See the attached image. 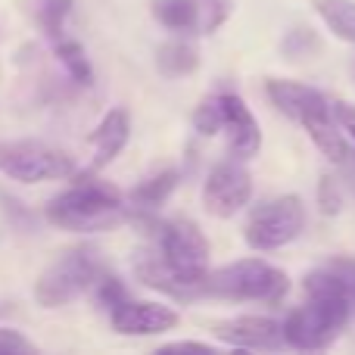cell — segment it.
Masks as SVG:
<instances>
[{"label": "cell", "instance_id": "obj_1", "mask_svg": "<svg viewBox=\"0 0 355 355\" xmlns=\"http://www.w3.org/2000/svg\"><path fill=\"white\" fill-rule=\"evenodd\" d=\"M47 218L56 227L78 234H103L131 218V206H125L122 196L106 184L81 181L69 187L66 193L53 196L47 206Z\"/></svg>", "mask_w": 355, "mask_h": 355}, {"label": "cell", "instance_id": "obj_2", "mask_svg": "<svg viewBox=\"0 0 355 355\" xmlns=\"http://www.w3.org/2000/svg\"><path fill=\"white\" fill-rule=\"evenodd\" d=\"M290 290V277L262 259H240L206 277V296L218 300L281 302Z\"/></svg>", "mask_w": 355, "mask_h": 355}, {"label": "cell", "instance_id": "obj_3", "mask_svg": "<svg viewBox=\"0 0 355 355\" xmlns=\"http://www.w3.org/2000/svg\"><path fill=\"white\" fill-rule=\"evenodd\" d=\"M100 277H103V268L91 250H69L50 268L41 271L35 284V300L44 309H60L94 290Z\"/></svg>", "mask_w": 355, "mask_h": 355}, {"label": "cell", "instance_id": "obj_4", "mask_svg": "<svg viewBox=\"0 0 355 355\" xmlns=\"http://www.w3.org/2000/svg\"><path fill=\"white\" fill-rule=\"evenodd\" d=\"M352 315V300H312L287 315L284 340L293 349H327Z\"/></svg>", "mask_w": 355, "mask_h": 355}, {"label": "cell", "instance_id": "obj_5", "mask_svg": "<svg viewBox=\"0 0 355 355\" xmlns=\"http://www.w3.org/2000/svg\"><path fill=\"white\" fill-rule=\"evenodd\" d=\"M0 172L22 184L60 181V178H69L75 172V159L53 144L10 141L0 144Z\"/></svg>", "mask_w": 355, "mask_h": 355}, {"label": "cell", "instance_id": "obj_6", "mask_svg": "<svg viewBox=\"0 0 355 355\" xmlns=\"http://www.w3.org/2000/svg\"><path fill=\"white\" fill-rule=\"evenodd\" d=\"M302 227H306V206H302L300 196L287 193L252 209L250 221L243 227V240L252 250L268 252V250H281V246L293 243L302 234Z\"/></svg>", "mask_w": 355, "mask_h": 355}, {"label": "cell", "instance_id": "obj_7", "mask_svg": "<svg viewBox=\"0 0 355 355\" xmlns=\"http://www.w3.org/2000/svg\"><path fill=\"white\" fill-rule=\"evenodd\" d=\"M156 243L166 262L175 271H181L190 281H206L209 277V240L193 221H162L156 225Z\"/></svg>", "mask_w": 355, "mask_h": 355}, {"label": "cell", "instance_id": "obj_8", "mask_svg": "<svg viewBox=\"0 0 355 355\" xmlns=\"http://www.w3.org/2000/svg\"><path fill=\"white\" fill-rule=\"evenodd\" d=\"M252 178L240 162H218L202 184V206L212 218H231L250 202Z\"/></svg>", "mask_w": 355, "mask_h": 355}, {"label": "cell", "instance_id": "obj_9", "mask_svg": "<svg viewBox=\"0 0 355 355\" xmlns=\"http://www.w3.org/2000/svg\"><path fill=\"white\" fill-rule=\"evenodd\" d=\"M215 340L227 346H240V349H277L284 346V324L275 318H262V315H237L212 324Z\"/></svg>", "mask_w": 355, "mask_h": 355}, {"label": "cell", "instance_id": "obj_10", "mask_svg": "<svg viewBox=\"0 0 355 355\" xmlns=\"http://www.w3.org/2000/svg\"><path fill=\"white\" fill-rule=\"evenodd\" d=\"M181 324V315L162 302H131L125 300L112 312V331L125 337H153V334L175 331Z\"/></svg>", "mask_w": 355, "mask_h": 355}, {"label": "cell", "instance_id": "obj_11", "mask_svg": "<svg viewBox=\"0 0 355 355\" xmlns=\"http://www.w3.org/2000/svg\"><path fill=\"white\" fill-rule=\"evenodd\" d=\"M135 275L141 277L147 287L159 290V293H168L175 300H190V296H206V281H190L181 271H175L172 265L166 262L159 250H147L137 252L135 262H131Z\"/></svg>", "mask_w": 355, "mask_h": 355}, {"label": "cell", "instance_id": "obj_12", "mask_svg": "<svg viewBox=\"0 0 355 355\" xmlns=\"http://www.w3.org/2000/svg\"><path fill=\"white\" fill-rule=\"evenodd\" d=\"M271 103L284 112V116L296 119L300 125H306L309 119L318 116H331L334 106L324 100V94H318L315 87L300 85V81H284V78H268L265 81Z\"/></svg>", "mask_w": 355, "mask_h": 355}, {"label": "cell", "instance_id": "obj_13", "mask_svg": "<svg viewBox=\"0 0 355 355\" xmlns=\"http://www.w3.org/2000/svg\"><path fill=\"white\" fill-rule=\"evenodd\" d=\"M225 97V135H227V150L237 159H252L262 147V131H259L256 116L250 106L237 97V94H221Z\"/></svg>", "mask_w": 355, "mask_h": 355}, {"label": "cell", "instance_id": "obj_14", "mask_svg": "<svg viewBox=\"0 0 355 355\" xmlns=\"http://www.w3.org/2000/svg\"><path fill=\"white\" fill-rule=\"evenodd\" d=\"M128 137H131V116L125 110H110L103 116V122H100L91 135V144H94V150H97V156H94V162H91V175L110 166L125 150Z\"/></svg>", "mask_w": 355, "mask_h": 355}, {"label": "cell", "instance_id": "obj_15", "mask_svg": "<svg viewBox=\"0 0 355 355\" xmlns=\"http://www.w3.org/2000/svg\"><path fill=\"white\" fill-rule=\"evenodd\" d=\"M302 128L309 131L312 144H315V147H318L331 162H346V156H349V147H346L343 135H340V122H337V116H334V112H331V116L309 119Z\"/></svg>", "mask_w": 355, "mask_h": 355}, {"label": "cell", "instance_id": "obj_16", "mask_svg": "<svg viewBox=\"0 0 355 355\" xmlns=\"http://www.w3.org/2000/svg\"><path fill=\"white\" fill-rule=\"evenodd\" d=\"M175 187H178V172H175V168H166V172L147 178V181H141V184H137V187L128 193L131 209H137V212H150V209H159L162 202L172 196Z\"/></svg>", "mask_w": 355, "mask_h": 355}, {"label": "cell", "instance_id": "obj_17", "mask_svg": "<svg viewBox=\"0 0 355 355\" xmlns=\"http://www.w3.org/2000/svg\"><path fill=\"white\" fill-rule=\"evenodd\" d=\"M196 66H200V56L184 41H168L156 50V69L166 78H184V75L196 72Z\"/></svg>", "mask_w": 355, "mask_h": 355}, {"label": "cell", "instance_id": "obj_18", "mask_svg": "<svg viewBox=\"0 0 355 355\" xmlns=\"http://www.w3.org/2000/svg\"><path fill=\"white\" fill-rule=\"evenodd\" d=\"M315 10L334 35L355 44V0H315Z\"/></svg>", "mask_w": 355, "mask_h": 355}, {"label": "cell", "instance_id": "obj_19", "mask_svg": "<svg viewBox=\"0 0 355 355\" xmlns=\"http://www.w3.org/2000/svg\"><path fill=\"white\" fill-rule=\"evenodd\" d=\"M153 16L166 28L196 31V0H153Z\"/></svg>", "mask_w": 355, "mask_h": 355}, {"label": "cell", "instance_id": "obj_20", "mask_svg": "<svg viewBox=\"0 0 355 355\" xmlns=\"http://www.w3.org/2000/svg\"><path fill=\"white\" fill-rule=\"evenodd\" d=\"M56 56H60V62L66 66L69 78L78 81V85H91L94 72H91V62H87L85 50H81V44L75 41H66V37H56Z\"/></svg>", "mask_w": 355, "mask_h": 355}, {"label": "cell", "instance_id": "obj_21", "mask_svg": "<svg viewBox=\"0 0 355 355\" xmlns=\"http://www.w3.org/2000/svg\"><path fill=\"white\" fill-rule=\"evenodd\" d=\"M193 128L206 137L225 131V97H221V94H212V97H206L200 106H196L193 110Z\"/></svg>", "mask_w": 355, "mask_h": 355}, {"label": "cell", "instance_id": "obj_22", "mask_svg": "<svg viewBox=\"0 0 355 355\" xmlns=\"http://www.w3.org/2000/svg\"><path fill=\"white\" fill-rule=\"evenodd\" d=\"M234 10V0H196V31L193 35H209L218 25L227 22Z\"/></svg>", "mask_w": 355, "mask_h": 355}, {"label": "cell", "instance_id": "obj_23", "mask_svg": "<svg viewBox=\"0 0 355 355\" xmlns=\"http://www.w3.org/2000/svg\"><path fill=\"white\" fill-rule=\"evenodd\" d=\"M91 293H94V302H97L100 309H110V312H116V309L125 302V287L110 275L100 277V281L94 284Z\"/></svg>", "mask_w": 355, "mask_h": 355}, {"label": "cell", "instance_id": "obj_24", "mask_svg": "<svg viewBox=\"0 0 355 355\" xmlns=\"http://www.w3.org/2000/svg\"><path fill=\"white\" fill-rule=\"evenodd\" d=\"M69 10H72V0H50L47 6H44V12H41V19H44V28L50 31V37H62L60 31H62V19L69 16Z\"/></svg>", "mask_w": 355, "mask_h": 355}, {"label": "cell", "instance_id": "obj_25", "mask_svg": "<svg viewBox=\"0 0 355 355\" xmlns=\"http://www.w3.org/2000/svg\"><path fill=\"white\" fill-rule=\"evenodd\" d=\"M19 352L35 355L37 346L19 331H12V327H0V355H19Z\"/></svg>", "mask_w": 355, "mask_h": 355}, {"label": "cell", "instance_id": "obj_26", "mask_svg": "<svg viewBox=\"0 0 355 355\" xmlns=\"http://www.w3.org/2000/svg\"><path fill=\"white\" fill-rule=\"evenodd\" d=\"M318 206L324 215H337L340 206H343V196H340V190H337V181L327 175L318 181Z\"/></svg>", "mask_w": 355, "mask_h": 355}, {"label": "cell", "instance_id": "obj_27", "mask_svg": "<svg viewBox=\"0 0 355 355\" xmlns=\"http://www.w3.org/2000/svg\"><path fill=\"white\" fill-rule=\"evenodd\" d=\"M327 268H334L340 277H343L346 290H349V296L355 302V259H334V262H327Z\"/></svg>", "mask_w": 355, "mask_h": 355}, {"label": "cell", "instance_id": "obj_28", "mask_svg": "<svg viewBox=\"0 0 355 355\" xmlns=\"http://www.w3.org/2000/svg\"><path fill=\"white\" fill-rule=\"evenodd\" d=\"M334 116H337L340 128L349 131V137L355 141V106L352 103H334Z\"/></svg>", "mask_w": 355, "mask_h": 355}, {"label": "cell", "instance_id": "obj_29", "mask_svg": "<svg viewBox=\"0 0 355 355\" xmlns=\"http://www.w3.org/2000/svg\"><path fill=\"white\" fill-rule=\"evenodd\" d=\"M159 352H202V355H212L215 349L206 343H166Z\"/></svg>", "mask_w": 355, "mask_h": 355}]
</instances>
